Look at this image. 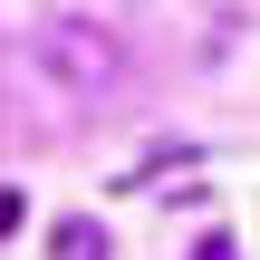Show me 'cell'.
Listing matches in <instances>:
<instances>
[{"label": "cell", "mask_w": 260, "mask_h": 260, "mask_svg": "<svg viewBox=\"0 0 260 260\" xmlns=\"http://www.w3.org/2000/svg\"><path fill=\"white\" fill-rule=\"evenodd\" d=\"M29 68H39L58 96H116V87H125V39H116L106 19L68 10V19H48V29L29 39Z\"/></svg>", "instance_id": "6da1fadb"}, {"label": "cell", "mask_w": 260, "mask_h": 260, "mask_svg": "<svg viewBox=\"0 0 260 260\" xmlns=\"http://www.w3.org/2000/svg\"><path fill=\"white\" fill-rule=\"evenodd\" d=\"M48 251H58V260H106V232H96V222H58Z\"/></svg>", "instance_id": "7a4b0ae2"}, {"label": "cell", "mask_w": 260, "mask_h": 260, "mask_svg": "<svg viewBox=\"0 0 260 260\" xmlns=\"http://www.w3.org/2000/svg\"><path fill=\"white\" fill-rule=\"evenodd\" d=\"M0 232H19V193H0Z\"/></svg>", "instance_id": "3957f363"}, {"label": "cell", "mask_w": 260, "mask_h": 260, "mask_svg": "<svg viewBox=\"0 0 260 260\" xmlns=\"http://www.w3.org/2000/svg\"><path fill=\"white\" fill-rule=\"evenodd\" d=\"M193 260H232V241H203V251H193Z\"/></svg>", "instance_id": "277c9868"}]
</instances>
